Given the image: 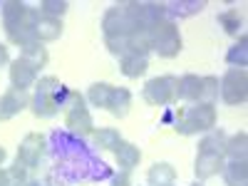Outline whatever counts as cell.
<instances>
[{
	"mask_svg": "<svg viewBox=\"0 0 248 186\" xmlns=\"http://www.w3.org/2000/svg\"><path fill=\"white\" fill-rule=\"evenodd\" d=\"M174 179H176V169L171 167L169 161H156L154 167L149 169V174H147L149 186H171Z\"/></svg>",
	"mask_w": 248,
	"mask_h": 186,
	"instance_id": "19",
	"label": "cell"
},
{
	"mask_svg": "<svg viewBox=\"0 0 248 186\" xmlns=\"http://www.w3.org/2000/svg\"><path fill=\"white\" fill-rule=\"evenodd\" d=\"M144 102H149L154 107H167L171 102H176V77L171 75H161V77H152L141 90Z\"/></svg>",
	"mask_w": 248,
	"mask_h": 186,
	"instance_id": "7",
	"label": "cell"
},
{
	"mask_svg": "<svg viewBox=\"0 0 248 186\" xmlns=\"http://www.w3.org/2000/svg\"><path fill=\"white\" fill-rule=\"evenodd\" d=\"M119 70L124 77H132V79L141 77L149 70V60H147V55H124V57H119Z\"/></svg>",
	"mask_w": 248,
	"mask_h": 186,
	"instance_id": "18",
	"label": "cell"
},
{
	"mask_svg": "<svg viewBox=\"0 0 248 186\" xmlns=\"http://www.w3.org/2000/svg\"><path fill=\"white\" fill-rule=\"evenodd\" d=\"M226 147V134L221 129H211V134H206L199 141V152H211V154H223Z\"/></svg>",
	"mask_w": 248,
	"mask_h": 186,
	"instance_id": "23",
	"label": "cell"
},
{
	"mask_svg": "<svg viewBox=\"0 0 248 186\" xmlns=\"http://www.w3.org/2000/svg\"><path fill=\"white\" fill-rule=\"evenodd\" d=\"M246 45H248V40H246V35H241V37H238V43L229 50L226 60H229V65H231V67H241V70H246V65H248V50H246Z\"/></svg>",
	"mask_w": 248,
	"mask_h": 186,
	"instance_id": "25",
	"label": "cell"
},
{
	"mask_svg": "<svg viewBox=\"0 0 248 186\" xmlns=\"http://www.w3.org/2000/svg\"><path fill=\"white\" fill-rule=\"evenodd\" d=\"M40 20V10L37 8H30L20 0H5L3 3V25H5V32L10 30H17V28H30L35 30Z\"/></svg>",
	"mask_w": 248,
	"mask_h": 186,
	"instance_id": "6",
	"label": "cell"
},
{
	"mask_svg": "<svg viewBox=\"0 0 248 186\" xmlns=\"http://www.w3.org/2000/svg\"><path fill=\"white\" fill-rule=\"evenodd\" d=\"M25 186H47V184H43V181H28Z\"/></svg>",
	"mask_w": 248,
	"mask_h": 186,
	"instance_id": "34",
	"label": "cell"
},
{
	"mask_svg": "<svg viewBox=\"0 0 248 186\" xmlns=\"http://www.w3.org/2000/svg\"><path fill=\"white\" fill-rule=\"evenodd\" d=\"M223 154L229 156L231 161H246V154H248V134L246 132H238L231 139H226Z\"/></svg>",
	"mask_w": 248,
	"mask_h": 186,
	"instance_id": "21",
	"label": "cell"
},
{
	"mask_svg": "<svg viewBox=\"0 0 248 186\" xmlns=\"http://www.w3.org/2000/svg\"><path fill=\"white\" fill-rule=\"evenodd\" d=\"M176 99L199 102V99H201V77H196V75H184L181 79H176Z\"/></svg>",
	"mask_w": 248,
	"mask_h": 186,
	"instance_id": "17",
	"label": "cell"
},
{
	"mask_svg": "<svg viewBox=\"0 0 248 186\" xmlns=\"http://www.w3.org/2000/svg\"><path fill=\"white\" fill-rule=\"evenodd\" d=\"M28 184V169L15 164V167L0 169V186H25Z\"/></svg>",
	"mask_w": 248,
	"mask_h": 186,
	"instance_id": "22",
	"label": "cell"
},
{
	"mask_svg": "<svg viewBox=\"0 0 248 186\" xmlns=\"http://www.w3.org/2000/svg\"><path fill=\"white\" fill-rule=\"evenodd\" d=\"M218 97V79L216 77H201V99L206 105H214V99Z\"/></svg>",
	"mask_w": 248,
	"mask_h": 186,
	"instance_id": "30",
	"label": "cell"
},
{
	"mask_svg": "<svg viewBox=\"0 0 248 186\" xmlns=\"http://www.w3.org/2000/svg\"><path fill=\"white\" fill-rule=\"evenodd\" d=\"M137 30V25L132 23V17L124 8V3L112 5L105 17H102V32H105V40H114V37H127Z\"/></svg>",
	"mask_w": 248,
	"mask_h": 186,
	"instance_id": "9",
	"label": "cell"
},
{
	"mask_svg": "<svg viewBox=\"0 0 248 186\" xmlns=\"http://www.w3.org/2000/svg\"><path fill=\"white\" fill-rule=\"evenodd\" d=\"M62 35V20L57 17H47V15H40L37 25H35V37L37 43H52Z\"/></svg>",
	"mask_w": 248,
	"mask_h": 186,
	"instance_id": "15",
	"label": "cell"
},
{
	"mask_svg": "<svg viewBox=\"0 0 248 186\" xmlns=\"http://www.w3.org/2000/svg\"><path fill=\"white\" fill-rule=\"evenodd\" d=\"M171 186H174V184H171Z\"/></svg>",
	"mask_w": 248,
	"mask_h": 186,
	"instance_id": "36",
	"label": "cell"
},
{
	"mask_svg": "<svg viewBox=\"0 0 248 186\" xmlns=\"http://www.w3.org/2000/svg\"><path fill=\"white\" fill-rule=\"evenodd\" d=\"M67 114H65V127L72 132V134H79V137H87L94 132V122H92V114L90 109L85 107V99H82L79 92H67Z\"/></svg>",
	"mask_w": 248,
	"mask_h": 186,
	"instance_id": "4",
	"label": "cell"
},
{
	"mask_svg": "<svg viewBox=\"0 0 248 186\" xmlns=\"http://www.w3.org/2000/svg\"><path fill=\"white\" fill-rule=\"evenodd\" d=\"M92 139H94V147H99V149H112V152H114L117 144L122 141L119 132H117V129H112V127H105V129L92 132Z\"/></svg>",
	"mask_w": 248,
	"mask_h": 186,
	"instance_id": "27",
	"label": "cell"
},
{
	"mask_svg": "<svg viewBox=\"0 0 248 186\" xmlns=\"http://www.w3.org/2000/svg\"><path fill=\"white\" fill-rule=\"evenodd\" d=\"M114 85H109V82H94V85L90 87L87 92V99L92 102L94 107H102L107 109V102H109V92H112Z\"/></svg>",
	"mask_w": 248,
	"mask_h": 186,
	"instance_id": "26",
	"label": "cell"
},
{
	"mask_svg": "<svg viewBox=\"0 0 248 186\" xmlns=\"http://www.w3.org/2000/svg\"><path fill=\"white\" fill-rule=\"evenodd\" d=\"M10 85H13L15 90L28 92L30 87L37 85V67L30 65V62L23 60V57L13 60V65H10Z\"/></svg>",
	"mask_w": 248,
	"mask_h": 186,
	"instance_id": "11",
	"label": "cell"
},
{
	"mask_svg": "<svg viewBox=\"0 0 248 186\" xmlns=\"http://www.w3.org/2000/svg\"><path fill=\"white\" fill-rule=\"evenodd\" d=\"M43 152H45V137L37 134V132H30L17 147V164L25 169H35L40 164Z\"/></svg>",
	"mask_w": 248,
	"mask_h": 186,
	"instance_id": "10",
	"label": "cell"
},
{
	"mask_svg": "<svg viewBox=\"0 0 248 186\" xmlns=\"http://www.w3.org/2000/svg\"><path fill=\"white\" fill-rule=\"evenodd\" d=\"M62 94L67 90L60 85L57 77H43L35 85V94L30 99V107L35 117H55L62 107Z\"/></svg>",
	"mask_w": 248,
	"mask_h": 186,
	"instance_id": "1",
	"label": "cell"
},
{
	"mask_svg": "<svg viewBox=\"0 0 248 186\" xmlns=\"http://www.w3.org/2000/svg\"><path fill=\"white\" fill-rule=\"evenodd\" d=\"M149 50H154L159 57H176L181 52V35L171 20H161L149 30Z\"/></svg>",
	"mask_w": 248,
	"mask_h": 186,
	"instance_id": "3",
	"label": "cell"
},
{
	"mask_svg": "<svg viewBox=\"0 0 248 186\" xmlns=\"http://www.w3.org/2000/svg\"><path fill=\"white\" fill-rule=\"evenodd\" d=\"M25 107H30V97H28V92L10 87L5 94H0V122H8V119L17 117Z\"/></svg>",
	"mask_w": 248,
	"mask_h": 186,
	"instance_id": "12",
	"label": "cell"
},
{
	"mask_svg": "<svg viewBox=\"0 0 248 186\" xmlns=\"http://www.w3.org/2000/svg\"><path fill=\"white\" fill-rule=\"evenodd\" d=\"M112 186H132L129 171H124V169H122V174H117V176L112 179Z\"/></svg>",
	"mask_w": 248,
	"mask_h": 186,
	"instance_id": "31",
	"label": "cell"
},
{
	"mask_svg": "<svg viewBox=\"0 0 248 186\" xmlns=\"http://www.w3.org/2000/svg\"><path fill=\"white\" fill-rule=\"evenodd\" d=\"M127 8L132 23L137 25V30H152L156 23L161 20H167V5L164 3H137V0H129V3H124Z\"/></svg>",
	"mask_w": 248,
	"mask_h": 186,
	"instance_id": "8",
	"label": "cell"
},
{
	"mask_svg": "<svg viewBox=\"0 0 248 186\" xmlns=\"http://www.w3.org/2000/svg\"><path fill=\"white\" fill-rule=\"evenodd\" d=\"M5 156H8V152H5L3 147H0V164H3V161H5Z\"/></svg>",
	"mask_w": 248,
	"mask_h": 186,
	"instance_id": "33",
	"label": "cell"
},
{
	"mask_svg": "<svg viewBox=\"0 0 248 186\" xmlns=\"http://www.w3.org/2000/svg\"><path fill=\"white\" fill-rule=\"evenodd\" d=\"M218 23H221V28L229 32V35H238V30L243 25V17H241L238 10H223L218 15Z\"/></svg>",
	"mask_w": 248,
	"mask_h": 186,
	"instance_id": "28",
	"label": "cell"
},
{
	"mask_svg": "<svg viewBox=\"0 0 248 186\" xmlns=\"http://www.w3.org/2000/svg\"><path fill=\"white\" fill-rule=\"evenodd\" d=\"M221 169H223V154H211V152H199L196 154L194 171H196L199 181L221 174Z\"/></svg>",
	"mask_w": 248,
	"mask_h": 186,
	"instance_id": "13",
	"label": "cell"
},
{
	"mask_svg": "<svg viewBox=\"0 0 248 186\" xmlns=\"http://www.w3.org/2000/svg\"><path fill=\"white\" fill-rule=\"evenodd\" d=\"M5 62H8V47H5L3 43H0V67H3Z\"/></svg>",
	"mask_w": 248,
	"mask_h": 186,
	"instance_id": "32",
	"label": "cell"
},
{
	"mask_svg": "<svg viewBox=\"0 0 248 186\" xmlns=\"http://www.w3.org/2000/svg\"><path fill=\"white\" fill-rule=\"evenodd\" d=\"M194 186H201V184H194Z\"/></svg>",
	"mask_w": 248,
	"mask_h": 186,
	"instance_id": "35",
	"label": "cell"
},
{
	"mask_svg": "<svg viewBox=\"0 0 248 186\" xmlns=\"http://www.w3.org/2000/svg\"><path fill=\"white\" fill-rule=\"evenodd\" d=\"M221 171H223L226 186H246V184H248V164H246V161L223 164Z\"/></svg>",
	"mask_w": 248,
	"mask_h": 186,
	"instance_id": "20",
	"label": "cell"
},
{
	"mask_svg": "<svg viewBox=\"0 0 248 186\" xmlns=\"http://www.w3.org/2000/svg\"><path fill=\"white\" fill-rule=\"evenodd\" d=\"M20 57L28 60L30 65H35L37 70L47 65V50L43 47V43H32V45L23 47V50H20Z\"/></svg>",
	"mask_w": 248,
	"mask_h": 186,
	"instance_id": "24",
	"label": "cell"
},
{
	"mask_svg": "<svg viewBox=\"0 0 248 186\" xmlns=\"http://www.w3.org/2000/svg\"><path fill=\"white\" fill-rule=\"evenodd\" d=\"M218 92H221V99L226 102V105H231V107H238L246 102L248 97V75L246 70L241 67H229L221 79V85H218Z\"/></svg>",
	"mask_w": 248,
	"mask_h": 186,
	"instance_id": "5",
	"label": "cell"
},
{
	"mask_svg": "<svg viewBox=\"0 0 248 186\" xmlns=\"http://www.w3.org/2000/svg\"><path fill=\"white\" fill-rule=\"evenodd\" d=\"M70 3H65V0H43L40 3V15H47V17H62L67 13Z\"/></svg>",
	"mask_w": 248,
	"mask_h": 186,
	"instance_id": "29",
	"label": "cell"
},
{
	"mask_svg": "<svg viewBox=\"0 0 248 186\" xmlns=\"http://www.w3.org/2000/svg\"><path fill=\"white\" fill-rule=\"evenodd\" d=\"M129 107H132V94H129V90H124V87H112L109 102H107V112L122 119V117L129 114Z\"/></svg>",
	"mask_w": 248,
	"mask_h": 186,
	"instance_id": "16",
	"label": "cell"
},
{
	"mask_svg": "<svg viewBox=\"0 0 248 186\" xmlns=\"http://www.w3.org/2000/svg\"><path fill=\"white\" fill-rule=\"evenodd\" d=\"M114 156H117V164H119L124 171H132L137 164H139V159H141V152H139L137 144L122 139L117 147H114Z\"/></svg>",
	"mask_w": 248,
	"mask_h": 186,
	"instance_id": "14",
	"label": "cell"
},
{
	"mask_svg": "<svg viewBox=\"0 0 248 186\" xmlns=\"http://www.w3.org/2000/svg\"><path fill=\"white\" fill-rule=\"evenodd\" d=\"M214 127H216V107L206 105V102H196L194 107L179 114L174 129L184 137H191L199 132H211Z\"/></svg>",
	"mask_w": 248,
	"mask_h": 186,
	"instance_id": "2",
	"label": "cell"
}]
</instances>
